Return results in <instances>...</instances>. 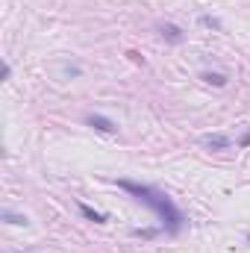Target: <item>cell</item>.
Listing matches in <instances>:
<instances>
[{"label": "cell", "instance_id": "1", "mask_svg": "<svg viewBox=\"0 0 250 253\" xmlns=\"http://www.w3.org/2000/svg\"><path fill=\"white\" fill-rule=\"evenodd\" d=\"M118 189H124L126 194H132L135 200H141L144 206H150V209L156 212V218L162 221V227H165L171 236H177V233L183 230L186 218H183V212L177 209V203H174L168 194H162V191L153 189V186H144V183H132V180H118Z\"/></svg>", "mask_w": 250, "mask_h": 253}, {"label": "cell", "instance_id": "2", "mask_svg": "<svg viewBox=\"0 0 250 253\" xmlns=\"http://www.w3.org/2000/svg\"><path fill=\"white\" fill-rule=\"evenodd\" d=\"M88 124L94 126V129H100V132H115V129H118L115 121H109V118H103V115H88Z\"/></svg>", "mask_w": 250, "mask_h": 253}, {"label": "cell", "instance_id": "3", "mask_svg": "<svg viewBox=\"0 0 250 253\" xmlns=\"http://www.w3.org/2000/svg\"><path fill=\"white\" fill-rule=\"evenodd\" d=\"M203 144L206 147H215V150H227L230 147V138L227 135H203Z\"/></svg>", "mask_w": 250, "mask_h": 253}, {"label": "cell", "instance_id": "4", "mask_svg": "<svg viewBox=\"0 0 250 253\" xmlns=\"http://www.w3.org/2000/svg\"><path fill=\"white\" fill-rule=\"evenodd\" d=\"M80 212H83L88 221H94V224H106V215H103V212H94V209L85 206V203H80Z\"/></svg>", "mask_w": 250, "mask_h": 253}, {"label": "cell", "instance_id": "5", "mask_svg": "<svg viewBox=\"0 0 250 253\" xmlns=\"http://www.w3.org/2000/svg\"><path fill=\"white\" fill-rule=\"evenodd\" d=\"M162 36H165L168 42H183V33H180V27H174V24H165V27H162Z\"/></svg>", "mask_w": 250, "mask_h": 253}, {"label": "cell", "instance_id": "6", "mask_svg": "<svg viewBox=\"0 0 250 253\" xmlns=\"http://www.w3.org/2000/svg\"><path fill=\"white\" fill-rule=\"evenodd\" d=\"M3 221L6 224H27V218L24 215H15V212H3Z\"/></svg>", "mask_w": 250, "mask_h": 253}, {"label": "cell", "instance_id": "7", "mask_svg": "<svg viewBox=\"0 0 250 253\" xmlns=\"http://www.w3.org/2000/svg\"><path fill=\"white\" fill-rule=\"evenodd\" d=\"M203 80H206V83H215V85H224V83H227L224 74H203Z\"/></svg>", "mask_w": 250, "mask_h": 253}, {"label": "cell", "instance_id": "8", "mask_svg": "<svg viewBox=\"0 0 250 253\" xmlns=\"http://www.w3.org/2000/svg\"><path fill=\"white\" fill-rule=\"evenodd\" d=\"M242 144H250V132L245 135V138H242Z\"/></svg>", "mask_w": 250, "mask_h": 253}, {"label": "cell", "instance_id": "9", "mask_svg": "<svg viewBox=\"0 0 250 253\" xmlns=\"http://www.w3.org/2000/svg\"><path fill=\"white\" fill-rule=\"evenodd\" d=\"M248 239H250V236H248Z\"/></svg>", "mask_w": 250, "mask_h": 253}]
</instances>
